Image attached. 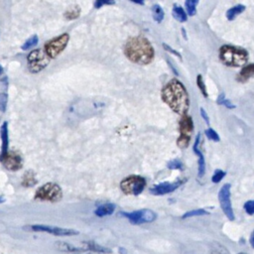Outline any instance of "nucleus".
I'll use <instances>...</instances> for the list:
<instances>
[{"label": "nucleus", "mask_w": 254, "mask_h": 254, "mask_svg": "<svg viewBox=\"0 0 254 254\" xmlns=\"http://www.w3.org/2000/svg\"><path fill=\"white\" fill-rule=\"evenodd\" d=\"M133 224H142L152 222L156 219V213L151 209H140L132 212H123L121 213Z\"/></svg>", "instance_id": "8"}, {"label": "nucleus", "mask_w": 254, "mask_h": 254, "mask_svg": "<svg viewBox=\"0 0 254 254\" xmlns=\"http://www.w3.org/2000/svg\"><path fill=\"white\" fill-rule=\"evenodd\" d=\"M146 185L145 180L139 176H131L124 179L121 184V190L127 194H134L137 195L142 192Z\"/></svg>", "instance_id": "5"}, {"label": "nucleus", "mask_w": 254, "mask_h": 254, "mask_svg": "<svg viewBox=\"0 0 254 254\" xmlns=\"http://www.w3.org/2000/svg\"><path fill=\"white\" fill-rule=\"evenodd\" d=\"M62 189L55 183H48L42 186L36 192L35 198L41 200L58 201L62 198Z\"/></svg>", "instance_id": "4"}, {"label": "nucleus", "mask_w": 254, "mask_h": 254, "mask_svg": "<svg viewBox=\"0 0 254 254\" xmlns=\"http://www.w3.org/2000/svg\"><path fill=\"white\" fill-rule=\"evenodd\" d=\"M5 201V198H3L2 196H0V203H2V202H4Z\"/></svg>", "instance_id": "39"}, {"label": "nucleus", "mask_w": 254, "mask_h": 254, "mask_svg": "<svg viewBox=\"0 0 254 254\" xmlns=\"http://www.w3.org/2000/svg\"><path fill=\"white\" fill-rule=\"evenodd\" d=\"M3 165L11 171H16L22 167V159L21 156L15 152L7 153L4 157L0 158Z\"/></svg>", "instance_id": "12"}, {"label": "nucleus", "mask_w": 254, "mask_h": 254, "mask_svg": "<svg viewBox=\"0 0 254 254\" xmlns=\"http://www.w3.org/2000/svg\"><path fill=\"white\" fill-rule=\"evenodd\" d=\"M114 210H115V205L113 203H105V204H102L99 207H97L95 209L94 213L97 216L102 217V216H106V215L112 214Z\"/></svg>", "instance_id": "17"}, {"label": "nucleus", "mask_w": 254, "mask_h": 254, "mask_svg": "<svg viewBox=\"0 0 254 254\" xmlns=\"http://www.w3.org/2000/svg\"><path fill=\"white\" fill-rule=\"evenodd\" d=\"M217 103L220 104V105L225 106V107L228 108V109H233V108H235V105H233L230 100L226 99L223 93H221V94L218 96V98H217Z\"/></svg>", "instance_id": "26"}, {"label": "nucleus", "mask_w": 254, "mask_h": 254, "mask_svg": "<svg viewBox=\"0 0 254 254\" xmlns=\"http://www.w3.org/2000/svg\"><path fill=\"white\" fill-rule=\"evenodd\" d=\"M29 68L32 72H39L49 64V57L43 50H35L31 52L27 58Z\"/></svg>", "instance_id": "6"}, {"label": "nucleus", "mask_w": 254, "mask_h": 254, "mask_svg": "<svg viewBox=\"0 0 254 254\" xmlns=\"http://www.w3.org/2000/svg\"><path fill=\"white\" fill-rule=\"evenodd\" d=\"M199 142H200V134L198 133L195 137V140H194V143H193V146H192V150L198 158L197 159V166H198L197 167V175H198L199 178H202L204 173H205V160H204L203 154L201 153V151L198 148Z\"/></svg>", "instance_id": "13"}, {"label": "nucleus", "mask_w": 254, "mask_h": 254, "mask_svg": "<svg viewBox=\"0 0 254 254\" xmlns=\"http://www.w3.org/2000/svg\"><path fill=\"white\" fill-rule=\"evenodd\" d=\"M37 44H38V37L35 35V36L31 37L30 39H28L25 42V44L22 46V49L23 50H28V49H30L32 47H35Z\"/></svg>", "instance_id": "29"}, {"label": "nucleus", "mask_w": 254, "mask_h": 254, "mask_svg": "<svg viewBox=\"0 0 254 254\" xmlns=\"http://www.w3.org/2000/svg\"><path fill=\"white\" fill-rule=\"evenodd\" d=\"M249 242H250V245L252 248H254V230L252 231L251 235H250V238H249Z\"/></svg>", "instance_id": "38"}, {"label": "nucleus", "mask_w": 254, "mask_h": 254, "mask_svg": "<svg viewBox=\"0 0 254 254\" xmlns=\"http://www.w3.org/2000/svg\"><path fill=\"white\" fill-rule=\"evenodd\" d=\"M162 98L173 111L183 116L187 114L190 106L189 95L184 84L178 79H172L165 85Z\"/></svg>", "instance_id": "1"}, {"label": "nucleus", "mask_w": 254, "mask_h": 254, "mask_svg": "<svg viewBox=\"0 0 254 254\" xmlns=\"http://www.w3.org/2000/svg\"><path fill=\"white\" fill-rule=\"evenodd\" d=\"M32 231H41V232H48L53 235L57 236H71L78 234V231L74 229H67V228H62L57 226H50V225H42V224H34L29 225L28 227H25Z\"/></svg>", "instance_id": "10"}, {"label": "nucleus", "mask_w": 254, "mask_h": 254, "mask_svg": "<svg viewBox=\"0 0 254 254\" xmlns=\"http://www.w3.org/2000/svg\"><path fill=\"white\" fill-rule=\"evenodd\" d=\"M168 168L171 170H182L183 169V164L179 159H174L169 162Z\"/></svg>", "instance_id": "33"}, {"label": "nucleus", "mask_w": 254, "mask_h": 254, "mask_svg": "<svg viewBox=\"0 0 254 254\" xmlns=\"http://www.w3.org/2000/svg\"><path fill=\"white\" fill-rule=\"evenodd\" d=\"M230 188H231V186L229 184H225L220 188L219 192H218V200H219L220 207H221L222 211L224 212V214L226 215V217L229 220L233 221L235 216H234L232 203H231V199H230Z\"/></svg>", "instance_id": "7"}, {"label": "nucleus", "mask_w": 254, "mask_h": 254, "mask_svg": "<svg viewBox=\"0 0 254 254\" xmlns=\"http://www.w3.org/2000/svg\"><path fill=\"white\" fill-rule=\"evenodd\" d=\"M219 59L225 65L237 67L246 64L248 53L242 48L224 45L219 49Z\"/></svg>", "instance_id": "3"}, {"label": "nucleus", "mask_w": 254, "mask_h": 254, "mask_svg": "<svg viewBox=\"0 0 254 254\" xmlns=\"http://www.w3.org/2000/svg\"><path fill=\"white\" fill-rule=\"evenodd\" d=\"M79 7L78 6H74L70 9H68V11L65 13V17L68 19H74L79 15Z\"/></svg>", "instance_id": "30"}, {"label": "nucleus", "mask_w": 254, "mask_h": 254, "mask_svg": "<svg viewBox=\"0 0 254 254\" xmlns=\"http://www.w3.org/2000/svg\"><path fill=\"white\" fill-rule=\"evenodd\" d=\"M253 75H254V64H249L241 69V71L237 75V80L241 82H245Z\"/></svg>", "instance_id": "16"}, {"label": "nucleus", "mask_w": 254, "mask_h": 254, "mask_svg": "<svg viewBox=\"0 0 254 254\" xmlns=\"http://www.w3.org/2000/svg\"><path fill=\"white\" fill-rule=\"evenodd\" d=\"M84 249L85 251H93V252H98V253H111V250L106 248V247H103L101 245H98L96 244L95 242L93 241H89V242H85L84 243Z\"/></svg>", "instance_id": "20"}, {"label": "nucleus", "mask_w": 254, "mask_h": 254, "mask_svg": "<svg viewBox=\"0 0 254 254\" xmlns=\"http://www.w3.org/2000/svg\"><path fill=\"white\" fill-rule=\"evenodd\" d=\"M172 13H173L174 18H175L177 21L181 22V23L186 22V21L188 20V16H187L186 11L183 9L182 6H180V5H178V4H175V5L173 6V11H172Z\"/></svg>", "instance_id": "19"}, {"label": "nucleus", "mask_w": 254, "mask_h": 254, "mask_svg": "<svg viewBox=\"0 0 254 254\" xmlns=\"http://www.w3.org/2000/svg\"><path fill=\"white\" fill-rule=\"evenodd\" d=\"M243 208L245 210V212L249 215H253L254 214V199L252 200H247L244 205Z\"/></svg>", "instance_id": "31"}, {"label": "nucleus", "mask_w": 254, "mask_h": 254, "mask_svg": "<svg viewBox=\"0 0 254 254\" xmlns=\"http://www.w3.org/2000/svg\"><path fill=\"white\" fill-rule=\"evenodd\" d=\"M1 134V140H2V149H1V157H4L8 153V124L7 122H4L1 126L0 130Z\"/></svg>", "instance_id": "15"}, {"label": "nucleus", "mask_w": 254, "mask_h": 254, "mask_svg": "<svg viewBox=\"0 0 254 254\" xmlns=\"http://www.w3.org/2000/svg\"><path fill=\"white\" fill-rule=\"evenodd\" d=\"M193 130V122L191 117L188 116L187 114L182 117L180 120V132L182 136L190 137V134Z\"/></svg>", "instance_id": "14"}, {"label": "nucleus", "mask_w": 254, "mask_h": 254, "mask_svg": "<svg viewBox=\"0 0 254 254\" xmlns=\"http://www.w3.org/2000/svg\"><path fill=\"white\" fill-rule=\"evenodd\" d=\"M200 115H201V117L203 118V120L206 122V124H209V117H208V115L206 114V111L201 107L200 108Z\"/></svg>", "instance_id": "36"}, {"label": "nucleus", "mask_w": 254, "mask_h": 254, "mask_svg": "<svg viewBox=\"0 0 254 254\" xmlns=\"http://www.w3.org/2000/svg\"><path fill=\"white\" fill-rule=\"evenodd\" d=\"M163 47H164V49L166 50V51H169L170 53H172V54H174V55H176L177 57H179L180 59H181V55H180V53H178L176 50H174V49H172L169 45H166V44H163Z\"/></svg>", "instance_id": "35"}, {"label": "nucleus", "mask_w": 254, "mask_h": 254, "mask_svg": "<svg viewBox=\"0 0 254 254\" xmlns=\"http://www.w3.org/2000/svg\"><path fill=\"white\" fill-rule=\"evenodd\" d=\"M152 14L154 20L158 23L162 22V20L164 19V11L159 4H155L152 6Z\"/></svg>", "instance_id": "21"}, {"label": "nucleus", "mask_w": 254, "mask_h": 254, "mask_svg": "<svg viewBox=\"0 0 254 254\" xmlns=\"http://www.w3.org/2000/svg\"><path fill=\"white\" fill-rule=\"evenodd\" d=\"M67 42L68 35L64 34L54 40L49 41L45 46V52L49 58H56L64 51V49L67 45Z\"/></svg>", "instance_id": "9"}, {"label": "nucleus", "mask_w": 254, "mask_h": 254, "mask_svg": "<svg viewBox=\"0 0 254 254\" xmlns=\"http://www.w3.org/2000/svg\"><path fill=\"white\" fill-rule=\"evenodd\" d=\"M113 2H108V1H96L95 3H94V6L96 7V8H100L102 5H104V4H112Z\"/></svg>", "instance_id": "37"}, {"label": "nucleus", "mask_w": 254, "mask_h": 254, "mask_svg": "<svg viewBox=\"0 0 254 254\" xmlns=\"http://www.w3.org/2000/svg\"><path fill=\"white\" fill-rule=\"evenodd\" d=\"M204 134L206 135V137L209 139V140H211V141H214V142H219V140H220V138H219V135L217 134V132L216 131H214L212 128H207V129H205V131H204Z\"/></svg>", "instance_id": "27"}, {"label": "nucleus", "mask_w": 254, "mask_h": 254, "mask_svg": "<svg viewBox=\"0 0 254 254\" xmlns=\"http://www.w3.org/2000/svg\"><path fill=\"white\" fill-rule=\"evenodd\" d=\"M198 4L197 0H188L185 3L187 14L189 16H193L196 13V5Z\"/></svg>", "instance_id": "22"}, {"label": "nucleus", "mask_w": 254, "mask_h": 254, "mask_svg": "<svg viewBox=\"0 0 254 254\" xmlns=\"http://www.w3.org/2000/svg\"><path fill=\"white\" fill-rule=\"evenodd\" d=\"M205 214H208V212L203 209V208H198V209H192V210H190V211H187L183 216L182 218L183 219H186V218H190V217H193V216H200V215H205Z\"/></svg>", "instance_id": "23"}, {"label": "nucleus", "mask_w": 254, "mask_h": 254, "mask_svg": "<svg viewBox=\"0 0 254 254\" xmlns=\"http://www.w3.org/2000/svg\"><path fill=\"white\" fill-rule=\"evenodd\" d=\"M2 71H3V68H2V66H1V65H0V74H1V73H2Z\"/></svg>", "instance_id": "40"}, {"label": "nucleus", "mask_w": 254, "mask_h": 254, "mask_svg": "<svg viewBox=\"0 0 254 254\" xmlns=\"http://www.w3.org/2000/svg\"><path fill=\"white\" fill-rule=\"evenodd\" d=\"M36 183V179L34 174L30 171V172H26L23 178V185L26 187H31Z\"/></svg>", "instance_id": "24"}, {"label": "nucleus", "mask_w": 254, "mask_h": 254, "mask_svg": "<svg viewBox=\"0 0 254 254\" xmlns=\"http://www.w3.org/2000/svg\"><path fill=\"white\" fill-rule=\"evenodd\" d=\"M6 106H7V94L0 93V111L4 112L6 110Z\"/></svg>", "instance_id": "34"}, {"label": "nucleus", "mask_w": 254, "mask_h": 254, "mask_svg": "<svg viewBox=\"0 0 254 254\" xmlns=\"http://www.w3.org/2000/svg\"><path fill=\"white\" fill-rule=\"evenodd\" d=\"M190 137L180 135L177 143H178V146L180 148H187L189 146V144H190Z\"/></svg>", "instance_id": "32"}, {"label": "nucleus", "mask_w": 254, "mask_h": 254, "mask_svg": "<svg viewBox=\"0 0 254 254\" xmlns=\"http://www.w3.org/2000/svg\"><path fill=\"white\" fill-rule=\"evenodd\" d=\"M238 254H247V253H244V252H241V253H238Z\"/></svg>", "instance_id": "41"}, {"label": "nucleus", "mask_w": 254, "mask_h": 254, "mask_svg": "<svg viewBox=\"0 0 254 254\" xmlns=\"http://www.w3.org/2000/svg\"><path fill=\"white\" fill-rule=\"evenodd\" d=\"M245 9H246V7L244 5H242V4L234 5L233 7H231L230 9H228L226 11V18H227V20H229V21L234 20L239 14L244 12Z\"/></svg>", "instance_id": "18"}, {"label": "nucleus", "mask_w": 254, "mask_h": 254, "mask_svg": "<svg viewBox=\"0 0 254 254\" xmlns=\"http://www.w3.org/2000/svg\"><path fill=\"white\" fill-rule=\"evenodd\" d=\"M225 175H226V173H225L224 171H222V170H216V171L213 173L212 177H211V182L214 183V184H217V183H219V182L225 177Z\"/></svg>", "instance_id": "28"}, {"label": "nucleus", "mask_w": 254, "mask_h": 254, "mask_svg": "<svg viewBox=\"0 0 254 254\" xmlns=\"http://www.w3.org/2000/svg\"><path fill=\"white\" fill-rule=\"evenodd\" d=\"M183 184H184V181H177V182H173V183H168V182L161 183V184L153 187L150 190V192L155 195H163V194L170 193V192L176 190Z\"/></svg>", "instance_id": "11"}, {"label": "nucleus", "mask_w": 254, "mask_h": 254, "mask_svg": "<svg viewBox=\"0 0 254 254\" xmlns=\"http://www.w3.org/2000/svg\"><path fill=\"white\" fill-rule=\"evenodd\" d=\"M125 55L137 64H147L154 58V50L149 41L142 37L130 39L125 45Z\"/></svg>", "instance_id": "2"}, {"label": "nucleus", "mask_w": 254, "mask_h": 254, "mask_svg": "<svg viewBox=\"0 0 254 254\" xmlns=\"http://www.w3.org/2000/svg\"><path fill=\"white\" fill-rule=\"evenodd\" d=\"M196 84H197V87L199 88L200 92L202 93V95H203L204 97H207L206 86H205V83H204V80H203L201 74H198V75L196 76Z\"/></svg>", "instance_id": "25"}]
</instances>
